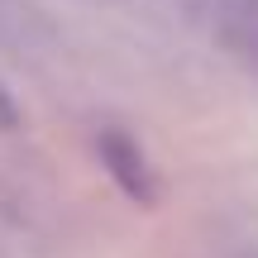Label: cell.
Returning <instances> with one entry per match:
<instances>
[{"label":"cell","instance_id":"1","mask_svg":"<svg viewBox=\"0 0 258 258\" xmlns=\"http://www.w3.org/2000/svg\"><path fill=\"white\" fill-rule=\"evenodd\" d=\"M0 29H5V0H0Z\"/></svg>","mask_w":258,"mask_h":258}]
</instances>
